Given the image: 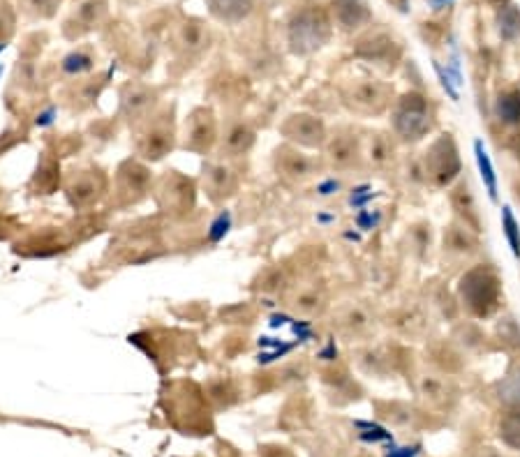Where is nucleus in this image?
<instances>
[{
    "label": "nucleus",
    "mask_w": 520,
    "mask_h": 457,
    "mask_svg": "<svg viewBox=\"0 0 520 457\" xmlns=\"http://www.w3.org/2000/svg\"><path fill=\"white\" fill-rule=\"evenodd\" d=\"M460 296L472 314L490 316L499 305V280L490 268H474L460 280Z\"/></svg>",
    "instance_id": "nucleus-1"
},
{
    "label": "nucleus",
    "mask_w": 520,
    "mask_h": 457,
    "mask_svg": "<svg viewBox=\"0 0 520 457\" xmlns=\"http://www.w3.org/2000/svg\"><path fill=\"white\" fill-rule=\"evenodd\" d=\"M328 19L321 10H303L289 23V44L296 54H310L321 49L328 39Z\"/></svg>",
    "instance_id": "nucleus-2"
},
{
    "label": "nucleus",
    "mask_w": 520,
    "mask_h": 457,
    "mask_svg": "<svg viewBox=\"0 0 520 457\" xmlns=\"http://www.w3.org/2000/svg\"><path fill=\"white\" fill-rule=\"evenodd\" d=\"M393 128L403 139L417 141L430 130V116H428V102L419 92H407L400 99L396 114H393Z\"/></svg>",
    "instance_id": "nucleus-3"
},
{
    "label": "nucleus",
    "mask_w": 520,
    "mask_h": 457,
    "mask_svg": "<svg viewBox=\"0 0 520 457\" xmlns=\"http://www.w3.org/2000/svg\"><path fill=\"white\" fill-rule=\"evenodd\" d=\"M426 174L432 178V183L444 187L460 174V157L451 136H442L432 143L426 157Z\"/></svg>",
    "instance_id": "nucleus-4"
},
{
    "label": "nucleus",
    "mask_w": 520,
    "mask_h": 457,
    "mask_svg": "<svg viewBox=\"0 0 520 457\" xmlns=\"http://www.w3.org/2000/svg\"><path fill=\"white\" fill-rule=\"evenodd\" d=\"M282 134H285L289 141L299 145H308V148H314V145H321L326 141L324 123H321L317 116H310V114L289 116L285 125H282Z\"/></svg>",
    "instance_id": "nucleus-5"
},
{
    "label": "nucleus",
    "mask_w": 520,
    "mask_h": 457,
    "mask_svg": "<svg viewBox=\"0 0 520 457\" xmlns=\"http://www.w3.org/2000/svg\"><path fill=\"white\" fill-rule=\"evenodd\" d=\"M215 118L210 109H197L186 123V141L183 148L194 150V152H206L210 145L215 143Z\"/></svg>",
    "instance_id": "nucleus-6"
},
{
    "label": "nucleus",
    "mask_w": 520,
    "mask_h": 457,
    "mask_svg": "<svg viewBox=\"0 0 520 457\" xmlns=\"http://www.w3.org/2000/svg\"><path fill=\"white\" fill-rule=\"evenodd\" d=\"M171 145H174V134H171V128L162 123H155L153 128H150L146 134L139 139V143H137V150H139V155L143 160H162L164 155L171 150Z\"/></svg>",
    "instance_id": "nucleus-7"
},
{
    "label": "nucleus",
    "mask_w": 520,
    "mask_h": 457,
    "mask_svg": "<svg viewBox=\"0 0 520 457\" xmlns=\"http://www.w3.org/2000/svg\"><path fill=\"white\" fill-rule=\"evenodd\" d=\"M203 187H206V194L213 201H222L236 190L234 171L222 162L206 164V169H203Z\"/></svg>",
    "instance_id": "nucleus-8"
},
{
    "label": "nucleus",
    "mask_w": 520,
    "mask_h": 457,
    "mask_svg": "<svg viewBox=\"0 0 520 457\" xmlns=\"http://www.w3.org/2000/svg\"><path fill=\"white\" fill-rule=\"evenodd\" d=\"M254 143V130L246 123H232L222 134L220 152L222 157H239L252 148Z\"/></svg>",
    "instance_id": "nucleus-9"
},
{
    "label": "nucleus",
    "mask_w": 520,
    "mask_h": 457,
    "mask_svg": "<svg viewBox=\"0 0 520 457\" xmlns=\"http://www.w3.org/2000/svg\"><path fill=\"white\" fill-rule=\"evenodd\" d=\"M275 167H278V174L287 181H303L306 176H310L312 160L296 148H280L278 157H275Z\"/></svg>",
    "instance_id": "nucleus-10"
},
{
    "label": "nucleus",
    "mask_w": 520,
    "mask_h": 457,
    "mask_svg": "<svg viewBox=\"0 0 520 457\" xmlns=\"http://www.w3.org/2000/svg\"><path fill=\"white\" fill-rule=\"evenodd\" d=\"M148 183H150L148 169L139 162L130 160L118 169V187H121L123 194H128L130 199H139L143 192H146Z\"/></svg>",
    "instance_id": "nucleus-11"
},
{
    "label": "nucleus",
    "mask_w": 520,
    "mask_h": 457,
    "mask_svg": "<svg viewBox=\"0 0 520 457\" xmlns=\"http://www.w3.org/2000/svg\"><path fill=\"white\" fill-rule=\"evenodd\" d=\"M326 160L335 169H347L359 160V143L352 134H338L326 143Z\"/></svg>",
    "instance_id": "nucleus-12"
},
{
    "label": "nucleus",
    "mask_w": 520,
    "mask_h": 457,
    "mask_svg": "<svg viewBox=\"0 0 520 457\" xmlns=\"http://www.w3.org/2000/svg\"><path fill=\"white\" fill-rule=\"evenodd\" d=\"M335 19H338L340 28L354 30L361 28L363 23L370 21V12L363 5V0H335L333 3Z\"/></svg>",
    "instance_id": "nucleus-13"
},
{
    "label": "nucleus",
    "mask_w": 520,
    "mask_h": 457,
    "mask_svg": "<svg viewBox=\"0 0 520 457\" xmlns=\"http://www.w3.org/2000/svg\"><path fill=\"white\" fill-rule=\"evenodd\" d=\"M451 203H453V208L458 210V215L465 220V227H470V229H474V231L481 229V220H479L477 203H474V196H472L470 185H467V183H460L458 187L453 190Z\"/></svg>",
    "instance_id": "nucleus-14"
},
{
    "label": "nucleus",
    "mask_w": 520,
    "mask_h": 457,
    "mask_svg": "<svg viewBox=\"0 0 520 457\" xmlns=\"http://www.w3.org/2000/svg\"><path fill=\"white\" fill-rule=\"evenodd\" d=\"M384 90L379 88L377 83H361L354 88L352 97H350V104L354 109L359 111H366V114H370V111H379L384 107Z\"/></svg>",
    "instance_id": "nucleus-15"
},
{
    "label": "nucleus",
    "mask_w": 520,
    "mask_h": 457,
    "mask_svg": "<svg viewBox=\"0 0 520 457\" xmlns=\"http://www.w3.org/2000/svg\"><path fill=\"white\" fill-rule=\"evenodd\" d=\"M153 104H155L153 92L141 90V88L130 90L128 95H125V97L121 99L123 114L128 116V121H139L141 116H146V114H148Z\"/></svg>",
    "instance_id": "nucleus-16"
},
{
    "label": "nucleus",
    "mask_w": 520,
    "mask_h": 457,
    "mask_svg": "<svg viewBox=\"0 0 520 457\" xmlns=\"http://www.w3.org/2000/svg\"><path fill=\"white\" fill-rule=\"evenodd\" d=\"M499 439L509 448L520 450V404H513L499 418Z\"/></svg>",
    "instance_id": "nucleus-17"
},
{
    "label": "nucleus",
    "mask_w": 520,
    "mask_h": 457,
    "mask_svg": "<svg viewBox=\"0 0 520 457\" xmlns=\"http://www.w3.org/2000/svg\"><path fill=\"white\" fill-rule=\"evenodd\" d=\"M497 116L506 125H520V90H509L499 95Z\"/></svg>",
    "instance_id": "nucleus-18"
},
{
    "label": "nucleus",
    "mask_w": 520,
    "mask_h": 457,
    "mask_svg": "<svg viewBox=\"0 0 520 457\" xmlns=\"http://www.w3.org/2000/svg\"><path fill=\"white\" fill-rule=\"evenodd\" d=\"M497 26H499V35L506 42L520 37V10L513 8V5H504L497 12Z\"/></svg>",
    "instance_id": "nucleus-19"
},
{
    "label": "nucleus",
    "mask_w": 520,
    "mask_h": 457,
    "mask_svg": "<svg viewBox=\"0 0 520 457\" xmlns=\"http://www.w3.org/2000/svg\"><path fill=\"white\" fill-rule=\"evenodd\" d=\"M474 152H477L479 171H481V178H483L486 187H488V194H490L492 201H495V199H497V178H495V169H492V162H490L488 152H486L481 141L474 143Z\"/></svg>",
    "instance_id": "nucleus-20"
},
{
    "label": "nucleus",
    "mask_w": 520,
    "mask_h": 457,
    "mask_svg": "<svg viewBox=\"0 0 520 457\" xmlns=\"http://www.w3.org/2000/svg\"><path fill=\"white\" fill-rule=\"evenodd\" d=\"M232 231V213L229 210H220L218 215L210 220L208 229H206V241L210 245H218L227 238V234Z\"/></svg>",
    "instance_id": "nucleus-21"
},
{
    "label": "nucleus",
    "mask_w": 520,
    "mask_h": 457,
    "mask_svg": "<svg viewBox=\"0 0 520 457\" xmlns=\"http://www.w3.org/2000/svg\"><path fill=\"white\" fill-rule=\"evenodd\" d=\"M213 12L222 19L236 21L250 12V0H213Z\"/></svg>",
    "instance_id": "nucleus-22"
},
{
    "label": "nucleus",
    "mask_w": 520,
    "mask_h": 457,
    "mask_svg": "<svg viewBox=\"0 0 520 457\" xmlns=\"http://www.w3.org/2000/svg\"><path fill=\"white\" fill-rule=\"evenodd\" d=\"M97 196V185L90 181V178H79V181L72 183L70 187V201L74 206H86Z\"/></svg>",
    "instance_id": "nucleus-23"
},
{
    "label": "nucleus",
    "mask_w": 520,
    "mask_h": 457,
    "mask_svg": "<svg viewBox=\"0 0 520 457\" xmlns=\"http://www.w3.org/2000/svg\"><path fill=\"white\" fill-rule=\"evenodd\" d=\"M502 227H504L506 241H509L513 254L520 256V229H518V222H516V217H513L509 206L502 208Z\"/></svg>",
    "instance_id": "nucleus-24"
},
{
    "label": "nucleus",
    "mask_w": 520,
    "mask_h": 457,
    "mask_svg": "<svg viewBox=\"0 0 520 457\" xmlns=\"http://www.w3.org/2000/svg\"><path fill=\"white\" fill-rule=\"evenodd\" d=\"M93 70V58L81 54V51H74V54L63 58V72L65 74H81V72Z\"/></svg>",
    "instance_id": "nucleus-25"
},
{
    "label": "nucleus",
    "mask_w": 520,
    "mask_h": 457,
    "mask_svg": "<svg viewBox=\"0 0 520 457\" xmlns=\"http://www.w3.org/2000/svg\"><path fill=\"white\" fill-rule=\"evenodd\" d=\"M340 326L342 330H347V333H361L366 326H368V316L366 312H361V309H347L345 314L340 316Z\"/></svg>",
    "instance_id": "nucleus-26"
},
{
    "label": "nucleus",
    "mask_w": 520,
    "mask_h": 457,
    "mask_svg": "<svg viewBox=\"0 0 520 457\" xmlns=\"http://www.w3.org/2000/svg\"><path fill=\"white\" fill-rule=\"evenodd\" d=\"M446 245H449L451 250H456V252H470V250L474 247V241H472V236L467 234L465 229L451 227V231H449V241H446Z\"/></svg>",
    "instance_id": "nucleus-27"
},
{
    "label": "nucleus",
    "mask_w": 520,
    "mask_h": 457,
    "mask_svg": "<svg viewBox=\"0 0 520 457\" xmlns=\"http://www.w3.org/2000/svg\"><path fill=\"white\" fill-rule=\"evenodd\" d=\"M499 397L506 402V404H520V372L518 374H513V376H509L504 383H502V388H499Z\"/></svg>",
    "instance_id": "nucleus-28"
},
{
    "label": "nucleus",
    "mask_w": 520,
    "mask_h": 457,
    "mask_svg": "<svg viewBox=\"0 0 520 457\" xmlns=\"http://www.w3.org/2000/svg\"><path fill=\"white\" fill-rule=\"evenodd\" d=\"M499 337H502L504 344H509L511 349H518L520 347V328L516 326V321L513 319H504L499 323Z\"/></svg>",
    "instance_id": "nucleus-29"
},
{
    "label": "nucleus",
    "mask_w": 520,
    "mask_h": 457,
    "mask_svg": "<svg viewBox=\"0 0 520 457\" xmlns=\"http://www.w3.org/2000/svg\"><path fill=\"white\" fill-rule=\"evenodd\" d=\"M388 157H391V145L386 143L384 136H374L370 143V160L374 164H386Z\"/></svg>",
    "instance_id": "nucleus-30"
},
{
    "label": "nucleus",
    "mask_w": 520,
    "mask_h": 457,
    "mask_svg": "<svg viewBox=\"0 0 520 457\" xmlns=\"http://www.w3.org/2000/svg\"><path fill=\"white\" fill-rule=\"evenodd\" d=\"M361 429H366V432H361V439L363 441H388L391 439V432H386V429H381L379 425H370V423H357Z\"/></svg>",
    "instance_id": "nucleus-31"
},
{
    "label": "nucleus",
    "mask_w": 520,
    "mask_h": 457,
    "mask_svg": "<svg viewBox=\"0 0 520 457\" xmlns=\"http://www.w3.org/2000/svg\"><path fill=\"white\" fill-rule=\"evenodd\" d=\"M374 196H377V194H372L368 185H361V187H354V190H352L350 203H352L354 208H363L366 203L370 201V199H374Z\"/></svg>",
    "instance_id": "nucleus-32"
},
{
    "label": "nucleus",
    "mask_w": 520,
    "mask_h": 457,
    "mask_svg": "<svg viewBox=\"0 0 520 457\" xmlns=\"http://www.w3.org/2000/svg\"><path fill=\"white\" fill-rule=\"evenodd\" d=\"M379 220H381V213H377V210H366V208H361V213L357 215V227L359 229H374L379 224Z\"/></svg>",
    "instance_id": "nucleus-33"
},
{
    "label": "nucleus",
    "mask_w": 520,
    "mask_h": 457,
    "mask_svg": "<svg viewBox=\"0 0 520 457\" xmlns=\"http://www.w3.org/2000/svg\"><path fill=\"white\" fill-rule=\"evenodd\" d=\"M58 118V109L56 107H47L44 111H39L37 118H35V125L37 128H51V125L56 123Z\"/></svg>",
    "instance_id": "nucleus-34"
},
{
    "label": "nucleus",
    "mask_w": 520,
    "mask_h": 457,
    "mask_svg": "<svg viewBox=\"0 0 520 457\" xmlns=\"http://www.w3.org/2000/svg\"><path fill=\"white\" fill-rule=\"evenodd\" d=\"M317 296H301L299 298V301H296V307H299L301 309V312H314V309H317Z\"/></svg>",
    "instance_id": "nucleus-35"
},
{
    "label": "nucleus",
    "mask_w": 520,
    "mask_h": 457,
    "mask_svg": "<svg viewBox=\"0 0 520 457\" xmlns=\"http://www.w3.org/2000/svg\"><path fill=\"white\" fill-rule=\"evenodd\" d=\"M259 457H294L292 453H289L287 448H280V446H266L261 448V455Z\"/></svg>",
    "instance_id": "nucleus-36"
},
{
    "label": "nucleus",
    "mask_w": 520,
    "mask_h": 457,
    "mask_svg": "<svg viewBox=\"0 0 520 457\" xmlns=\"http://www.w3.org/2000/svg\"><path fill=\"white\" fill-rule=\"evenodd\" d=\"M338 190H340V183L335 181V178H328V181L319 183V187H317V192L321 196H328V194H333V192H338Z\"/></svg>",
    "instance_id": "nucleus-37"
},
{
    "label": "nucleus",
    "mask_w": 520,
    "mask_h": 457,
    "mask_svg": "<svg viewBox=\"0 0 520 457\" xmlns=\"http://www.w3.org/2000/svg\"><path fill=\"white\" fill-rule=\"evenodd\" d=\"M421 453V446H407V448H398V450H391L386 457H419Z\"/></svg>",
    "instance_id": "nucleus-38"
},
{
    "label": "nucleus",
    "mask_w": 520,
    "mask_h": 457,
    "mask_svg": "<svg viewBox=\"0 0 520 457\" xmlns=\"http://www.w3.org/2000/svg\"><path fill=\"white\" fill-rule=\"evenodd\" d=\"M333 356H335V344L328 342V347L321 351V358H324V360H333Z\"/></svg>",
    "instance_id": "nucleus-39"
},
{
    "label": "nucleus",
    "mask_w": 520,
    "mask_h": 457,
    "mask_svg": "<svg viewBox=\"0 0 520 457\" xmlns=\"http://www.w3.org/2000/svg\"><path fill=\"white\" fill-rule=\"evenodd\" d=\"M317 220H319V222H331V220H333V217H331V215H319V217H317Z\"/></svg>",
    "instance_id": "nucleus-40"
},
{
    "label": "nucleus",
    "mask_w": 520,
    "mask_h": 457,
    "mask_svg": "<svg viewBox=\"0 0 520 457\" xmlns=\"http://www.w3.org/2000/svg\"><path fill=\"white\" fill-rule=\"evenodd\" d=\"M432 3H435L437 8H442V5H444V3H449V0H432Z\"/></svg>",
    "instance_id": "nucleus-41"
},
{
    "label": "nucleus",
    "mask_w": 520,
    "mask_h": 457,
    "mask_svg": "<svg viewBox=\"0 0 520 457\" xmlns=\"http://www.w3.org/2000/svg\"><path fill=\"white\" fill-rule=\"evenodd\" d=\"M490 3H497V5H502V3H506V0H490Z\"/></svg>",
    "instance_id": "nucleus-42"
},
{
    "label": "nucleus",
    "mask_w": 520,
    "mask_h": 457,
    "mask_svg": "<svg viewBox=\"0 0 520 457\" xmlns=\"http://www.w3.org/2000/svg\"><path fill=\"white\" fill-rule=\"evenodd\" d=\"M354 457H370V455H366V453H359V455H354Z\"/></svg>",
    "instance_id": "nucleus-43"
},
{
    "label": "nucleus",
    "mask_w": 520,
    "mask_h": 457,
    "mask_svg": "<svg viewBox=\"0 0 520 457\" xmlns=\"http://www.w3.org/2000/svg\"><path fill=\"white\" fill-rule=\"evenodd\" d=\"M0 77H3V65H0Z\"/></svg>",
    "instance_id": "nucleus-44"
}]
</instances>
